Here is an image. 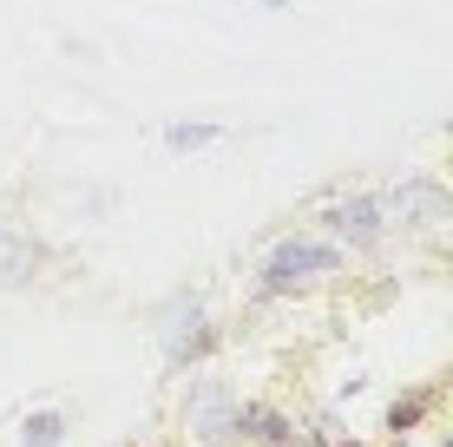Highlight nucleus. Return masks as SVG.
Here are the masks:
<instances>
[{
  "mask_svg": "<svg viewBox=\"0 0 453 447\" xmlns=\"http://www.w3.org/2000/svg\"><path fill=\"white\" fill-rule=\"evenodd\" d=\"M335 270V243H283L270 257V289H289V283H309V276H329Z\"/></svg>",
  "mask_w": 453,
  "mask_h": 447,
  "instance_id": "nucleus-1",
  "label": "nucleus"
},
{
  "mask_svg": "<svg viewBox=\"0 0 453 447\" xmlns=\"http://www.w3.org/2000/svg\"><path fill=\"white\" fill-rule=\"evenodd\" d=\"M59 435H66L59 414H34V421H27V447H59Z\"/></svg>",
  "mask_w": 453,
  "mask_h": 447,
  "instance_id": "nucleus-2",
  "label": "nucleus"
},
{
  "mask_svg": "<svg viewBox=\"0 0 453 447\" xmlns=\"http://www.w3.org/2000/svg\"><path fill=\"white\" fill-rule=\"evenodd\" d=\"M414 421H420V402H395V414H388V428H395V435H408Z\"/></svg>",
  "mask_w": 453,
  "mask_h": 447,
  "instance_id": "nucleus-3",
  "label": "nucleus"
}]
</instances>
